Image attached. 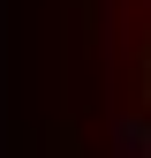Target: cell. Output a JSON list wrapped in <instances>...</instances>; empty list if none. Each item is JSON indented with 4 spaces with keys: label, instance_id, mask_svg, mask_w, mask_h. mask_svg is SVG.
I'll return each instance as SVG.
<instances>
[{
    "label": "cell",
    "instance_id": "1",
    "mask_svg": "<svg viewBox=\"0 0 151 158\" xmlns=\"http://www.w3.org/2000/svg\"><path fill=\"white\" fill-rule=\"evenodd\" d=\"M113 158H151V121H121L113 128Z\"/></svg>",
    "mask_w": 151,
    "mask_h": 158
}]
</instances>
